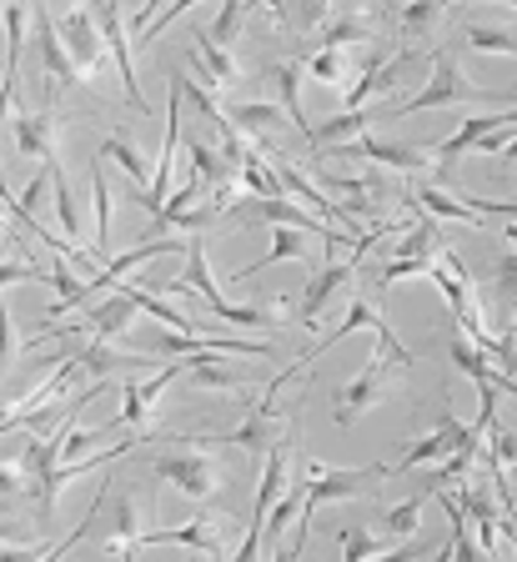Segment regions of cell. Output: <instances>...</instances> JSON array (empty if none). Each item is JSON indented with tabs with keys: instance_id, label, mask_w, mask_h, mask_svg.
<instances>
[{
	"instance_id": "1",
	"label": "cell",
	"mask_w": 517,
	"mask_h": 562,
	"mask_svg": "<svg viewBox=\"0 0 517 562\" xmlns=\"http://www.w3.org/2000/svg\"><path fill=\"white\" fill-rule=\"evenodd\" d=\"M462 101H493V91H477V86H468V76L458 70V50L442 46V50H432V76H427V86L417 95H407V101H392L387 116L442 111V105H462Z\"/></svg>"
},
{
	"instance_id": "2",
	"label": "cell",
	"mask_w": 517,
	"mask_h": 562,
	"mask_svg": "<svg viewBox=\"0 0 517 562\" xmlns=\"http://www.w3.org/2000/svg\"><path fill=\"white\" fill-rule=\"evenodd\" d=\"M302 367H306V362H292L282 376H271V382H267V392H261V402L247 412V422H241L236 432L216 437V442H232V447H241V452H251V457H257V462H261V457L271 452V442L282 437V432H277V397H282V386L292 382V376H302Z\"/></svg>"
},
{
	"instance_id": "3",
	"label": "cell",
	"mask_w": 517,
	"mask_h": 562,
	"mask_svg": "<svg viewBox=\"0 0 517 562\" xmlns=\"http://www.w3.org/2000/svg\"><path fill=\"white\" fill-rule=\"evenodd\" d=\"M156 477H161L166 487H177L181 497H191V503H212L226 472L216 468V457H206V452H196V447H187V452L156 457Z\"/></svg>"
},
{
	"instance_id": "4",
	"label": "cell",
	"mask_w": 517,
	"mask_h": 562,
	"mask_svg": "<svg viewBox=\"0 0 517 562\" xmlns=\"http://www.w3.org/2000/svg\"><path fill=\"white\" fill-rule=\"evenodd\" d=\"M286 472H292V447H286V432H282L277 442H271L267 468H261V487H257V497H251V532L241 538V548H236L241 562H251L261 552V517H267L271 503L286 492Z\"/></svg>"
},
{
	"instance_id": "5",
	"label": "cell",
	"mask_w": 517,
	"mask_h": 562,
	"mask_svg": "<svg viewBox=\"0 0 517 562\" xmlns=\"http://www.w3.org/2000/svg\"><path fill=\"white\" fill-rule=\"evenodd\" d=\"M387 372H397V362H392L387 351L376 347L372 357H367L362 372H357L352 382H347V386L337 392V412H331V422H337V427H352V422L362 417V412L372 407V402H382V386H387Z\"/></svg>"
},
{
	"instance_id": "6",
	"label": "cell",
	"mask_w": 517,
	"mask_h": 562,
	"mask_svg": "<svg viewBox=\"0 0 517 562\" xmlns=\"http://www.w3.org/2000/svg\"><path fill=\"white\" fill-rule=\"evenodd\" d=\"M60 41H66V56L76 60V70H81V81L101 76L111 50H106V41H101V25H95L91 5H76V11L60 15Z\"/></svg>"
},
{
	"instance_id": "7",
	"label": "cell",
	"mask_w": 517,
	"mask_h": 562,
	"mask_svg": "<svg viewBox=\"0 0 517 562\" xmlns=\"http://www.w3.org/2000/svg\"><path fill=\"white\" fill-rule=\"evenodd\" d=\"M306 503H302V517H312L322 503H337V497H357L362 482L372 477H392V462H376V468H347V472H327L322 462H306Z\"/></svg>"
},
{
	"instance_id": "8",
	"label": "cell",
	"mask_w": 517,
	"mask_h": 562,
	"mask_svg": "<svg viewBox=\"0 0 517 562\" xmlns=\"http://www.w3.org/2000/svg\"><path fill=\"white\" fill-rule=\"evenodd\" d=\"M187 376V362H166L161 372H151L142 382V376H126V386H121V417L111 422V427H146L156 412V402H161V392L171 382H181Z\"/></svg>"
},
{
	"instance_id": "9",
	"label": "cell",
	"mask_w": 517,
	"mask_h": 562,
	"mask_svg": "<svg viewBox=\"0 0 517 562\" xmlns=\"http://www.w3.org/2000/svg\"><path fill=\"white\" fill-rule=\"evenodd\" d=\"M251 216V222H271V226H296V232H306V236H322L327 241V251H337V241H341V232L327 222V216H317V211H306V206H296V201H286V196H251L247 206H241Z\"/></svg>"
},
{
	"instance_id": "10",
	"label": "cell",
	"mask_w": 517,
	"mask_h": 562,
	"mask_svg": "<svg viewBox=\"0 0 517 562\" xmlns=\"http://www.w3.org/2000/svg\"><path fill=\"white\" fill-rule=\"evenodd\" d=\"M95 11H101V41H106L111 60H116V76H121V95H126L131 111H142L146 116V95L136 86V66H131V41H126V25H121V0H95Z\"/></svg>"
},
{
	"instance_id": "11",
	"label": "cell",
	"mask_w": 517,
	"mask_h": 562,
	"mask_svg": "<svg viewBox=\"0 0 517 562\" xmlns=\"http://www.w3.org/2000/svg\"><path fill=\"white\" fill-rule=\"evenodd\" d=\"M142 347H156L166 357H196V351H241V357H271L267 341H236V337H196V331H161V337H146Z\"/></svg>"
},
{
	"instance_id": "12",
	"label": "cell",
	"mask_w": 517,
	"mask_h": 562,
	"mask_svg": "<svg viewBox=\"0 0 517 562\" xmlns=\"http://www.w3.org/2000/svg\"><path fill=\"white\" fill-rule=\"evenodd\" d=\"M161 542L216 558V552H226V522H222V532H216L212 517H196V522H187V527H156V532H142V538H136V552H142V548H161Z\"/></svg>"
},
{
	"instance_id": "13",
	"label": "cell",
	"mask_w": 517,
	"mask_h": 562,
	"mask_svg": "<svg viewBox=\"0 0 517 562\" xmlns=\"http://www.w3.org/2000/svg\"><path fill=\"white\" fill-rule=\"evenodd\" d=\"M352 267H357V251H352V257H347V261L327 257V267H322L317 277H312V286H306V292H302V302H296V322H302L306 331L317 327L322 306H327L331 296H337L341 286H347V281H352Z\"/></svg>"
},
{
	"instance_id": "14",
	"label": "cell",
	"mask_w": 517,
	"mask_h": 562,
	"mask_svg": "<svg viewBox=\"0 0 517 562\" xmlns=\"http://www.w3.org/2000/svg\"><path fill=\"white\" fill-rule=\"evenodd\" d=\"M191 41H196V46H191V70H196L201 86H216V91H222V86L241 81V66L232 60V46H216L206 31H196Z\"/></svg>"
},
{
	"instance_id": "15",
	"label": "cell",
	"mask_w": 517,
	"mask_h": 562,
	"mask_svg": "<svg viewBox=\"0 0 517 562\" xmlns=\"http://www.w3.org/2000/svg\"><path fill=\"white\" fill-rule=\"evenodd\" d=\"M36 50H41L46 76H56L60 86H81V70H76V60L66 56V41H60L56 21H50L46 11H36Z\"/></svg>"
},
{
	"instance_id": "16",
	"label": "cell",
	"mask_w": 517,
	"mask_h": 562,
	"mask_svg": "<svg viewBox=\"0 0 517 562\" xmlns=\"http://www.w3.org/2000/svg\"><path fill=\"white\" fill-rule=\"evenodd\" d=\"M11 136L25 156H36L41 166H56V116L41 111V116H11Z\"/></svg>"
},
{
	"instance_id": "17",
	"label": "cell",
	"mask_w": 517,
	"mask_h": 562,
	"mask_svg": "<svg viewBox=\"0 0 517 562\" xmlns=\"http://www.w3.org/2000/svg\"><path fill=\"white\" fill-rule=\"evenodd\" d=\"M458 442H462V422H452V417H442V427H437L432 437H423V442H412L407 452L392 462V472H417L423 462H437V457H452L458 452Z\"/></svg>"
},
{
	"instance_id": "18",
	"label": "cell",
	"mask_w": 517,
	"mask_h": 562,
	"mask_svg": "<svg viewBox=\"0 0 517 562\" xmlns=\"http://www.w3.org/2000/svg\"><path fill=\"white\" fill-rule=\"evenodd\" d=\"M347 151L367 156V161H382V166H392V171H407V176H417V171L432 166V151H417V146H387V140H376V136H357Z\"/></svg>"
},
{
	"instance_id": "19",
	"label": "cell",
	"mask_w": 517,
	"mask_h": 562,
	"mask_svg": "<svg viewBox=\"0 0 517 562\" xmlns=\"http://www.w3.org/2000/svg\"><path fill=\"white\" fill-rule=\"evenodd\" d=\"M302 236H306V232H296V226H277V232H271V246H267V251H261L257 261H247V267L236 271L232 281H251V277H261V267H277V261H302V267H306Z\"/></svg>"
},
{
	"instance_id": "20",
	"label": "cell",
	"mask_w": 517,
	"mask_h": 562,
	"mask_svg": "<svg viewBox=\"0 0 517 562\" xmlns=\"http://www.w3.org/2000/svg\"><path fill=\"white\" fill-rule=\"evenodd\" d=\"M282 116H286V111H282V105H271V101H241V105H232V111H226V121H232L241 136L261 140L267 151H277V146H271V126H277Z\"/></svg>"
},
{
	"instance_id": "21",
	"label": "cell",
	"mask_w": 517,
	"mask_h": 562,
	"mask_svg": "<svg viewBox=\"0 0 517 562\" xmlns=\"http://www.w3.org/2000/svg\"><path fill=\"white\" fill-rule=\"evenodd\" d=\"M306 76L312 81H322L327 91H347V86L362 76V70L352 66V50H341V46H322L317 56L306 60Z\"/></svg>"
},
{
	"instance_id": "22",
	"label": "cell",
	"mask_w": 517,
	"mask_h": 562,
	"mask_svg": "<svg viewBox=\"0 0 517 562\" xmlns=\"http://www.w3.org/2000/svg\"><path fill=\"white\" fill-rule=\"evenodd\" d=\"M462 507H468V522L477 527V552H482V558H493V552H497L493 492H487V487H462Z\"/></svg>"
},
{
	"instance_id": "23",
	"label": "cell",
	"mask_w": 517,
	"mask_h": 562,
	"mask_svg": "<svg viewBox=\"0 0 517 562\" xmlns=\"http://www.w3.org/2000/svg\"><path fill=\"white\" fill-rule=\"evenodd\" d=\"M91 211H95L91 257L106 267L111 261V187H106V171H101V166H91Z\"/></svg>"
},
{
	"instance_id": "24",
	"label": "cell",
	"mask_w": 517,
	"mask_h": 562,
	"mask_svg": "<svg viewBox=\"0 0 517 562\" xmlns=\"http://www.w3.org/2000/svg\"><path fill=\"white\" fill-rule=\"evenodd\" d=\"M507 111H513V105H507ZM507 111H493V116H472L462 131H452V136H447V140H437V146H432V161H452V156L472 151V146H477V140L487 136V131H497V126H503V121H507Z\"/></svg>"
},
{
	"instance_id": "25",
	"label": "cell",
	"mask_w": 517,
	"mask_h": 562,
	"mask_svg": "<svg viewBox=\"0 0 517 562\" xmlns=\"http://www.w3.org/2000/svg\"><path fill=\"white\" fill-rule=\"evenodd\" d=\"M81 367L95 382H106V376H116V372H146L151 362H146V357H121V351H111L101 337H91V347L81 351Z\"/></svg>"
},
{
	"instance_id": "26",
	"label": "cell",
	"mask_w": 517,
	"mask_h": 562,
	"mask_svg": "<svg viewBox=\"0 0 517 562\" xmlns=\"http://www.w3.org/2000/svg\"><path fill=\"white\" fill-rule=\"evenodd\" d=\"M216 357H222V351H196V357H187V382L191 386H216V392H236L247 376L232 372V367H222Z\"/></svg>"
},
{
	"instance_id": "27",
	"label": "cell",
	"mask_w": 517,
	"mask_h": 562,
	"mask_svg": "<svg viewBox=\"0 0 517 562\" xmlns=\"http://www.w3.org/2000/svg\"><path fill=\"white\" fill-rule=\"evenodd\" d=\"M458 41L468 50H482V56H517V35L507 31V25H477V21H468L458 31Z\"/></svg>"
},
{
	"instance_id": "28",
	"label": "cell",
	"mask_w": 517,
	"mask_h": 562,
	"mask_svg": "<svg viewBox=\"0 0 517 562\" xmlns=\"http://www.w3.org/2000/svg\"><path fill=\"white\" fill-rule=\"evenodd\" d=\"M236 187L247 191V196H286L282 181H277V166L261 161V156H251V151L236 161Z\"/></svg>"
},
{
	"instance_id": "29",
	"label": "cell",
	"mask_w": 517,
	"mask_h": 562,
	"mask_svg": "<svg viewBox=\"0 0 517 562\" xmlns=\"http://www.w3.org/2000/svg\"><path fill=\"white\" fill-rule=\"evenodd\" d=\"M181 281H187V286L206 306L222 302V286L212 281V267H206V241H201V236H187V277H181Z\"/></svg>"
},
{
	"instance_id": "30",
	"label": "cell",
	"mask_w": 517,
	"mask_h": 562,
	"mask_svg": "<svg viewBox=\"0 0 517 562\" xmlns=\"http://www.w3.org/2000/svg\"><path fill=\"white\" fill-rule=\"evenodd\" d=\"M407 201H423V211H427V216H437V222H468V226H482V216L468 206V201H462V196H458V201H452V196H442V191H437V187L412 191Z\"/></svg>"
},
{
	"instance_id": "31",
	"label": "cell",
	"mask_w": 517,
	"mask_h": 562,
	"mask_svg": "<svg viewBox=\"0 0 517 562\" xmlns=\"http://www.w3.org/2000/svg\"><path fill=\"white\" fill-rule=\"evenodd\" d=\"M277 95H282L286 121L306 136L312 126H306V111H302V66H296V60H282V66H277Z\"/></svg>"
},
{
	"instance_id": "32",
	"label": "cell",
	"mask_w": 517,
	"mask_h": 562,
	"mask_svg": "<svg viewBox=\"0 0 517 562\" xmlns=\"http://www.w3.org/2000/svg\"><path fill=\"white\" fill-rule=\"evenodd\" d=\"M196 191H201V176L191 171L181 187H171V196H166V206L151 216V236H161V232H171V226L181 222V211H191L196 206Z\"/></svg>"
},
{
	"instance_id": "33",
	"label": "cell",
	"mask_w": 517,
	"mask_h": 562,
	"mask_svg": "<svg viewBox=\"0 0 517 562\" xmlns=\"http://www.w3.org/2000/svg\"><path fill=\"white\" fill-rule=\"evenodd\" d=\"M367 121H372V116H367V105H362V111H337L331 121H322V126L306 131V140H312V146L322 151V146H331V140H352V136H362Z\"/></svg>"
},
{
	"instance_id": "34",
	"label": "cell",
	"mask_w": 517,
	"mask_h": 562,
	"mask_svg": "<svg viewBox=\"0 0 517 562\" xmlns=\"http://www.w3.org/2000/svg\"><path fill=\"white\" fill-rule=\"evenodd\" d=\"M101 156H106V161H116L121 171L131 176V196H142L146 187H151V176H146V161L136 151H131V140L126 136H111L106 146H101Z\"/></svg>"
},
{
	"instance_id": "35",
	"label": "cell",
	"mask_w": 517,
	"mask_h": 562,
	"mask_svg": "<svg viewBox=\"0 0 517 562\" xmlns=\"http://www.w3.org/2000/svg\"><path fill=\"white\" fill-rule=\"evenodd\" d=\"M447 351H452V362H458L462 372L472 376V382H493V372H497V367H493V357H487V351H482L477 341L468 337V331H458V337H452V347H447Z\"/></svg>"
},
{
	"instance_id": "36",
	"label": "cell",
	"mask_w": 517,
	"mask_h": 562,
	"mask_svg": "<svg viewBox=\"0 0 517 562\" xmlns=\"http://www.w3.org/2000/svg\"><path fill=\"white\" fill-rule=\"evenodd\" d=\"M442 11H447V0H407V5H402V15H397L402 41H417V35H427Z\"/></svg>"
},
{
	"instance_id": "37",
	"label": "cell",
	"mask_w": 517,
	"mask_h": 562,
	"mask_svg": "<svg viewBox=\"0 0 517 562\" xmlns=\"http://www.w3.org/2000/svg\"><path fill=\"white\" fill-rule=\"evenodd\" d=\"M362 41H372V25H367L362 15H341V21H327V25H322V46L352 50V46H362Z\"/></svg>"
},
{
	"instance_id": "38",
	"label": "cell",
	"mask_w": 517,
	"mask_h": 562,
	"mask_svg": "<svg viewBox=\"0 0 517 562\" xmlns=\"http://www.w3.org/2000/svg\"><path fill=\"white\" fill-rule=\"evenodd\" d=\"M206 312L222 316L226 327H277V322H282L277 312H261V306H232L226 296H222V302H212Z\"/></svg>"
},
{
	"instance_id": "39",
	"label": "cell",
	"mask_w": 517,
	"mask_h": 562,
	"mask_svg": "<svg viewBox=\"0 0 517 562\" xmlns=\"http://www.w3.org/2000/svg\"><path fill=\"white\" fill-rule=\"evenodd\" d=\"M302 503H306V487H302V482H296V487H292V492H282V497L271 503V513L261 517V538H282V532H286V522H292V513H296V507H302Z\"/></svg>"
},
{
	"instance_id": "40",
	"label": "cell",
	"mask_w": 517,
	"mask_h": 562,
	"mask_svg": "<svg viewBox=\"0 0 517 562\" xmlns=\"http://www.w3.org/2000/svg\"><path fill=\"white\" fill-rule=\"evenodd\" d=\"M417 527H423V497H407V503H397L387 517H382V532H387L392 542L412 538Z\"/></svg>"
},
{
	"instance_id": "41",
	"label": "cell",
	"mask_w": 517,
	"mask_h": 562,
	"mask_svg": "<svg viewBox=\"0 0 517 562\" xmlns=\"http://www.w3.org/2000/svg\"><path fill=\"white\" fill-rule=\"evenodd\" d=\"M337 542H341V558H347V562H362V558H376V552H387V542L372 538V532H367V527H357V522L341 527Z\"/></svg>"
},
{
	"instance_id": "42",
	"label": "cell",
	"mask_w": 517,
	"mask_h": 562,
	"mask_svg": "<svg viewBox=\"0 0 517 562\" xmlns=\"http://www.w3.org/2000/svg\"><path fill=\"white\" fill-rule=\"evenodd\" d=\"M191 171L206 176V181H216V187H222V181H236V171L226 166V156H216L212 146H201V140H191Z\"/></svg>"
},
{
	"instance_id": "43",
	"label": "cell",
	"mask_w": 517,
	"mask_h": 562,
	"mask_svg": "<svg viewBox=\"0 0 517 562\" xmlns=\"http://www.w3.org/2000/svg\"><path fill=\"white\" fill-rule=\"evenodd\" d=\"M241 11H247V0H222L216 21L206 25V35H212L216 46H232V41H236V31H241Z\"/></svg>"
},
{
	"instance_id": "44",
	"label": "cell",
	"mask_w": 517,
	"mask_h": 562,
	"mask_svg": "<svg viewBox=\"0 0 517 562\" xmlns=\"http://www.w3.org/2000/svg\"><path fill=\"white\" fill-rule=\"evenodd\" d=\"M50 191H56V216H60V226H66V241H86V232H81V211H76V201H71V191H66V181H56L50 176Z\"/></svg>"
},
{
	"instance_id": "45",
	"label": "cell",
	"mask_w": 517,
	"mask_h": 562,
	"mask_svg": "<svg viewBox=\"0 0 517 562\" xmlns=\"http://www.w3.org/2000/svg\"><path fill=\"white\" fill-rule=\"evenodd\" d=\"M493 292L503 296L507 306H517V251H503L493 261Z\"/></svg>"
},
{
	"instance_id": "46",
	"label": "cell",
	"mask_w": 517,
	"mask_h": 562,
	"mask_svg": "<svg viewBox=\"0 0 517 562\" xmlns=\"http://www.w3.org/2000/svg\"><path fill=\"white\" fill-rule=\"evenodd\" d=\"M177 86H181V95H187V101L196 105V111H201V116H206V121H212L216 131L226 126V111H216V101H212V95H206V91H201V81H187V76H181V70H177Z\"/></svg>"
},
{
	"instance_id": "47",
	"label": "cell",
	"mask_w": 517,
	"mask_h": 562,
	"mask_svg": "<svg viewBox=\"0 0 517 562\" xmlns=\"http://www.w3.org/2000/svg\"><path fill=\"white\" fill-rule=\"evenodd\" d=\"M487 437H493V442H487V447H493V468L497 472L517 468V432H507V427H497V422H493V427H487Z\"/></svg>"
},
{
	"instance_id": "48",
	"label": "cell",
	"mask_w": 517,
	"mask_h": 562,
	"mask_svg": "<svg viewBox=\"0 0 517 562\" xmlns=\"http://www.w3.org/2000/svg\"><path fill=\"white\" fill-rule=\"evenodd\" d=\"M482 222H517V201H487V196H462Z\"/></svg>"
},
{
	"instance_id": "49",
	"label": "cell",
	"mask_w": 517,
	"mask_h": 562,
	"mask_svg": "<svg viewBox=\"0 0 517 562\" xmlns=\"http://www.w3.org/2000/svg\"><path fill=\"white\" fill-rule=\"evenodd\" d=\"M11 357H15V327H11V306L0 296V376L11 372Z\"/></svg>"
},
{
	"instance_id": "50",
	"label": "cell",
	"mask_w": 517,
	"mask_h": 562,
	"mask_svg": "<svg viewBox=\"0 0 517 562\" xmlns=\"http://www.w3.org/2000/svg\"><path fill=\"white\" fill-rule=\"evenodd\" d=\"M11 281H46V271L31 267V261H0V292H5Z\"/></svg>"
},
{
	"instance_id": "51",
	"label": "cell",
	"mask_w": 517,
	"mask_h": 562,
	"mask_svg": "<svg viewBox=\"0 0 517 562\" xmlns=\"http://www.w3.org/2000/svg\"><path fill=\"white\" fill-rule=\"evenodd\" d=\"M41 286H56L60 296H71L76 286H81V281H76V271L66 267V261H56V267H46V281H41Z\"/></svg>"
},
{
	"instance_id": "52",
	"label": "cell",
	"mask_w": 517,
	"mask_h": 562,
	"mask_svg": "<svg viewBox=\"0 0 517 562\" xmlns=\"http://www.w3.org/2000/svg\"><path fill=\"white\" fill-rule=\"evenodd\" d=\"M191 5H196V0H177L171 11H161V15H156V21H151V25H146V31H142V46H146V41H151L156 31H166V25H177V21H181V11H191Z\"/></svg>"
},
{
	"instance_id": "53",
	"label": "cell",
	"mask_w": 517,
	"mask_h": 562,
	"mask_svg": "<svg viewBox=\"0 0 517 562\" xmlns=\"http://www.w3.org/2000/svg\"><path fill=\"white\" fill-rule=\"evenodd\" d=\"M331 11V0H296V21L302 25H322Z\"/></svg>"
},
{
	"instance_id": "54",
	"label": "cell",
	"mask_w": 517,
	"mask_h": 562,
	"mask_svg": "<svg viewBox=\"0 0 517 562\" xmlns=\"http://www.w3.org/2000/svg\"><path fill=\"white\" fill-rule=\"evenodd\" d=\"M161 5H166V0H142V11H136V21H131V31H136V41H142V31L156 21V15H161Z\"/></svg>"
},
{
	"instance_id": "55",
	"label": "cell",
	"mask_w": 517,
	"mask_h": 562,
	"mask_svg": "<svg viewBox=\"0 0 517 562\" xmlns=\"http://www.w3.org/2000/svg\"><path fill=\"white\" fill-rule=\"evenodd\" d=\"M257 5H267V15L277 25H292V11H286V0H257Z\"/></svg>"
},
{
	"instance_id": "56",
	"label": "cell",
	"mask_w": 517,
	"mask_h": 562,
	"mask_svg": "<svg viewBox=\"0 0 517 562\" xmlns=\"http://www.w3.org/2000/svg\"><path fill=\"white\" fill-rule=\"evenodd\" d=\"M25 532H21V522H0V542H21Z\"/></svg>"
},
{
	"instance_id": "57",
	"label": "cell",
	"mask_w": 517,
	"mask_h": 562,
	"mask_svg": "<svg viewBox=\"0 0 517 562\" xmlns=\"http://www.w3.org/2000/svg\"><path fill=\"white\" fill-rule=\"evenodd\" d=\"M507 538H513V552H517V507H507Z\"/></svg>"
},
{
	"instance_id": "58",
	"label": "cell",
	"mask_w": 517,
	"mask_h": 562,
	"mask_svg": "<svg viewBox=\"0 0 517 562\" xmlns=\"http://www.w3.org/2000/svg\"><path fill=\"white\" fill-rule=\"evenodd\" d=\"M503 166H517V136L503 146Z\"/></svg>"
},
{
	"instance_id": "59",
	"label": "cell",
	"mask_w": 517,
	"mask_h": 562,
	"mask_svg": "<svg viewBox=\"0 0 517 562\" xmlns=\"http://www.w3.org/2000/svg\"><path fill=\"white\" fill-rule=\"evenodd\" d=\"M503 241H513V251H517V222H513V226H503Z\"/></svg>"
},
{
	"instance_id": "60",
	"label": "cell",
	"mask_w": 517,
	"mask_h": 562,
	"mask_svg": "<svg viewBox=\"0 0 517 562\" xmlns=\"http://www.w3.org/2000/svg\"><path fill=\"white\" fill-rule=\"evenodd\" d=\"M0 241H5V236H0Z\"/></svg>"
}]
</instances>
